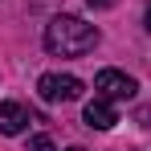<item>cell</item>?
<instances>
[{
    "instance_id": "obj_6",
    "label": "cell",
    "mask_w": 151,
    "mask_h": 151,
    "mask_svg": "<svg viewBox=\"0 0 151 151\" xmlns=\"http://www.w3.org/2000/svg\"><path fill=\"white\" fill-rule=\"evenodd\" d=\"M29 151H57V147H53L49 135H33V139H29Z\"/></svg>"
},
{
    "instance_id": "obj_3",
    "label": "cell",
    "mask_w": 151,
    "mask_h": 151,
    "mask_svg": "<svg viewBox=\"0 0 151 151\" xmlns=\"http://www.w3.org/2000/svg\"><path fill=\"white\" fill-rule=\"evenodd\" d=\"M94 90H98L102 98H110V102H131V98H135V90H139V82L127 78L123 70H98Z\"/></svg>"
},
{
    "instance_id": "obj_9",
    "label": "cell",
    "mask_w": 151,
    "mask_h": 151,
    "mask_svg": "<svg viewBox=\"0 0 151 151\" xmlns=\"http://www.w3.org/2000/svg\"><path fill=\"white\" fill-rule=\"evenodd\" d=\"M70 151H86V147H70Z\"/></svg>"
},
{
    "instance_id": "obj_7",
    "label": "cell",
    "mask_w": 151,
    "mask_h": 151,
    "mask_svg": "<svg viewBox=\"0 0 151 151\" xmlns=\"http://www.w3.org/2000/svg\"><path fill=\"white\" fill-rule=\"evenodd\" d=\"M86 4H90V8H114L119 0H86Z\"/></svg>"
},
{
    "instance_id": "obj_4",
    "label": "cell",
    "mask_w": 151,
    "mask_h": 151,
    "mask_svg": "<svg viewBox=\"0 0 151 151\" xmlns=\"http://www.w3.org/2000/svg\"><path fill=\"white\" fill-rule=\"evenodd\" d=\"M82 119H86V127H94V131H110V127L119 123V110H114V102H110V98L94 94V98L86 102Z\"/></svg>"
},
{
    "instance_id": "obj_5",
    "label": "cell",
    "mask_w": 151,
    "mask_h": 151,
    "mask_svg": "<svg viewBox=\"0 0 151 151\" xmlns=\"http://www.w3.org/2000/svg\"><path fill=\"white\" fill-rule=\"evenodd\" d=\"M29 127V110L21 102H0V135H21Z\"/></svg>"
},
{
    "instance_id": "obj_2",
    "label": "cell",
    "mask_w": 151,
    "mask_h": 151,
    "mask_svg": "<svg viewBox=\"0 0 151 151\" xmlns=\"http://www.w3.org/2000/svg\"><path fill=\"white\" fill-rule=\"evenodd\" d=\"M82 82H78L74 74H45L41 82H37V94L45 102H78L82 98Z\"/></svg>"
},
{
    "instance_id": "obj_1",
    "label": "cell",
    "mask_w": 151,
    "mask_h": 151,
    "mask_svg": "<svg viewBox=\"0 0 151 151\" xmlns=\"http://www.w3.org/2000/svg\"><path fill=\"white\" fill-rule=\"evenodd\" d=\"M102 41V33L94 25H86L82 17H53L49 25H45V49L53 57H82V53H90L94 45Z\"/></svg>"
},
{
    "instance_id": "obj_8",
    "label": "cell",
    "mask_w": 151,
    "mask_h": 151,
    "mask_svg": "<svg viewBox=\"0 0 151 151\" xmlns=\"http://www.w3.org/2000/svg\"><path fill=\"white\" fill-rule=\"evenodd\" d=\"M143 25H147V33H151V0H147V17H143Z\"/></svg>"
}]
</instances>
